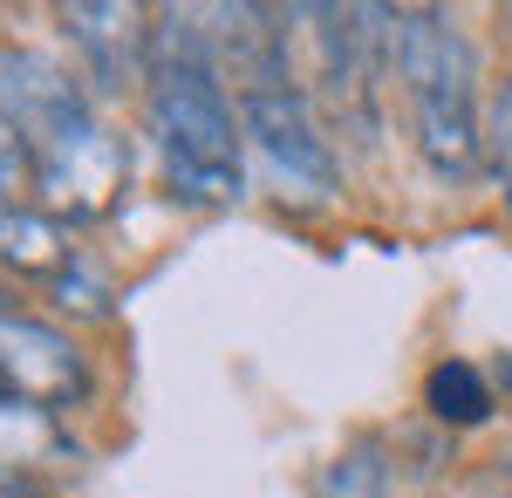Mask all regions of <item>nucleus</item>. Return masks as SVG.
<instances>
[{
	"label": "nucleus",
	"mask_w": 512,
	"mask_h": 498,
	"mask_svg": "<svg viewBox=\"0 0 512 498\" xmlns=\"http://www.w3.org/2000/svg\"><path fill=\"white\" fill-rule=\"evenodd\" d=\"M62 451V423L35 410V403H14L0 396V471H28V464L55 458Z\"/></svg>",
	"instance_id": "obj_12"
},
{
	"label": "nucleus",
	"mask_w": 512,
	"mask_h": 498,
	"mask_svg": "<svg viewBox=\"0 0 512 498\" xmlns=\"http://www.w3.org/2000/svg\"><path fill=\"white\" fill-rule=\"evenodd\" d=\"M315 498H390V451L376 437H355L315 471Z\"/></svg>",
	"instance_id": "obj_11"
},
{
	"label": "nucleus",
	"mask_w": 512,
	"mask_h": 498,
	"mask_svg": "<svg viewBox=\"0 0 512 498\" xmlns=\"http://www.w3.org/2000/svg\"><path fill=\"white\" fill-rule=\"evenodd\" d=\"M0 498H48V485L35 471H0Z\"/></svg>",
	"instance_id": "obj_15"
},
{
	"label": "nucleus",
	"mask_w": 512,
	"mask_h": 498,
	"mask_svg": "<svg viewBox=\"0 0 512 498\" xmlns=\"http://www.w3.org/2000/svg\"><path fill=\"white\" fill-rule=\"evenodd\" d=\"M239 130L246 144L274 164L287 185H308V192H328L335 185V144L321 137L315 103L294 89V82H260V89H239Z\"/></svg>",
	"instance_id": "obj_5"
},
{
	"label": "nucleus",
	"mask_w": 512,
	"mask_h": 498,
	"mask_svg": "<svg viewBox=\"0 0 512 498\" xmlns=\"http://www.w3.org/2000/svg\"><path fill=\"white\" fill-rule=\"evenodd\" d=\"M390 76L417 123V157L444 185H472L485 164L478 48L444 7H390Z\"/></svg>",
	"instance_id": "obj_2"
},
{
	"label": "nucleus",
	"mask_w": 512,
	"mask_h": 498,
	"mask_svg": "<svg viewBox=\"0 0 512 498\" xmlns=\"http://www.w3.org/2000/svg\"><path fill=\"white\" fill-rule=\"evenodd\" d=\"M0 123L21 130L35 144V157L55 151V144H76V137L96 130L89 82L76 69H62L55 55H41V48L0 41Z\"/></svg>",
	"instance_id": "obj_4"
},
{
	"label": "nucleus",
	"mask_w": 512,
	"mask_h": 498,
	"mask_svg": "<svg viewBox=\"0 0 512 498\" xmlns=\"http://www.w3.org/2000/svg\"><path fill=\"white\" fill-rule=\"evenodd\" d=\"M35 144H28V137H21V130H7V123H0V212H14V205H21V192H28V185H35Z\"/></svg>",
	"instance_id": "obj_13"
},
{
	"label": "nucleus",
	"mask_w": 512,
	"mask_h": 498,
	"mask_svg": "<svg viewBox=\"0 0 512 498\" xmlns=\"http://www.w3.org/2000/svg\"><path fill=\"white\" fill-rule=\"evenodd\" d=\"M424 410H431L437 423H458V430L485 423L492 417V383H485V369L465 362V355L437 362L431 376H424Z\"/></svg>",
	"instance_id": "obj_10"
},
{
	"label": "nucleus",
	"mask_w": 512,
	"mask_h": 498,
	"mask_svg": "<svg viewBox=\"0 0 512 498\" xmlns=\"http://www.w3.org/2000/svg\"><path fill=\"white\" fill-rule=\"evenodd\" d=\"M62 35L76 48L89 89H103V96L144 89V69H151V14H144V7L76 0V7H62Z\"/></svg>",
	"instance_id": "obj_7"
},
{
	"label": "nucleus",
	"mask_w": 512,
	"mask_h": 498,
	"mask_svg": "<svg viewBox=\"0 0 512 498\" xmlns=\"http://www.w3.org/2000/svg\"><path fill=\"white\" fill-rule=\"evenodd\" d=\"M485 151H492V171H499V192H506V212H512V82L492 96V116H485Z\"/></svg>",
	"instance_id": "obj_14"
},
{
	"label": "nucleus",
	"mask_w": 512,
	"mask_h": 498,
	"mask_svg": "<svg viewBox=\"0 0 512 498\" xmlns=\"http://www.w3.org/2000/svg\"><path fill=\"white\" fill-rule=\"evenodd\" d=\"M144 116H151V137H158L171 198L233 205L246 192V130H239V110L226 96L212 28H198V14H178V7L151 14Z\"/></svg>",
	"instance_id": "obj_1"
},
{
	"label": "nucleus",
	"mask_w": 512,
	"mask_h": 498,
	"mask_svg": "<svg viewBox=\"0 0 512 498\" xmlns=\"http://www.w3.org/2000/svg\"><path fill=\"white\" fill-rule=\"evenodd\" d=\"M0 260L14 273H55L69 267V246H62V226L35 212V205H14V212H0Z\"/></svg>",
	"instance_id": "obj_9"
},
{
	"label": "nucleus",
	"mask_w": 512,
	"mask_h": 498,
	"mask_svg": "<svg viewBox=\"0 0 512 498\" xmlns=\"http://www.w3.org/2000/svg\"><path fill=\"white\" fill-rule=\"evenodd\" d=\"M123 185H130V151L103 123L89 137H76V144L41 151V164H35V192H41L48 219H103Z\"/></svg>",
	"instance_id": "obj_8"
},
{
	"label": "nucleus",
	"mask_w": 512,
	"mask_h": 498,
	"mask_svg": "<svg viewBox=\"0 0 512 498\" xmlns=\"http://www.w3.org/2000/svg\"><path fill=\"white\" fill-rule=\"evenodd\" d=\"M82 389H89V362H82V348L62 335V328H48L35 314H7L0 307V396H14V403H35V410H69L82 403Z\"/></svg>",
	"instance_id": "obj_6"
},
{
	"label": "nucleus",
	"mask_w": 512,
	"mask_h": 498,
	"mask_svg": "<svg viewBox=\"0 0 512 498\" xmlns=\"http://www.w3.org/2000/svg\"><path fill=\"white\" fill-rule=\"evenodd\" d=\"M315 21V62H321V96L349 137H376L383 123V89L390 76V7H301Z\"/></svg>",
	"instance_id": "obj_3"
}]
</instances>
